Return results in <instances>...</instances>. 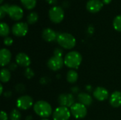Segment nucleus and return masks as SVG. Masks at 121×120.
I'll return each instance as SVG.
<instances>
[{
  "label": "nucleus",
  "mask_w": 121,
  "mask_h": 120,
  "mask_svg": "<svg viewBox=\"0 0 121 120\" xmlns=\"http://www.w3.org/2000/svg\"><path fill=\"white\" fill-rule=\"evenodd\" d=\"M22 4L28 9H32L35 7L37 0H21Z\"/></svg>",
  "instance_id": "nucleus-24"
},
{
  "label": "nucleus",
  "mask_w": 121,
  "mask_h": 120,
  "mask_svg": "<svg viewBox=\"0 0 121 120\" xmlns=\"http://www.w3.org/2000/svg\"><path fill=\"white\" fill-rule=\"evenodd\" d=\"M35 74L34 71L29 67L26 68V70L24 71V76L28 79H31L34 76Z\"/></svg>",
  "instance_id": "nucleus-27"
},
{
  "label": "nucleus",
  "mask_w": 121,
  "mask_h": 120,
  "mask_svg": "<svg viewBox=\"0 0 121 120\" xmlns=\"http://www.w3.org/2000/svg\"><path fill=\"white\" fill-rule=\"evenodd\" d=\"M16 92L18 93H23L25 91V86L23 84H18L16 86V88H15Z\"/></svg>",
  "instance_id": "nucleus-29"
},
{
  "label": "nucleus",
  "mask_w": 121,
  "mask_h": 120,
  "mask_svg": "<svg viewBox=\"0 0 121 120\" xmlns=\"http://www.w3.org/2000/svg\"><path fill=\"white\" fill-rule=\"evenodd\" d=\"M26 120H32V116H30V115L28 116V117L26 118Z\"/></svg>",
  "instance_id": "nucleus-38"
},
{
  "label": "nucleus",
  "mask_w": 121,
  "mask_h": 120,
  "mask_svg": "<svg viewBox=\"0 0 121 120\" xmlns=\"http://www.w3.org/2000/svg\"><path fill=\"white\" fill-rule=\"evenodd\" d=\"M3 93V86L1 84L0 85V95H1Z\"/></svg>",
  "instance_id": "nucleus-37"
},
{
  "label": "nucleus",
  "mask_w": 121,
  "mask_h": 120,
  "mask_svg": "<svg viewBox=\"0 0 121 120\" xmlns=\"http://www.w3.org/2000/svg\"><path fill=\"white\" fill-rule=\"evenodd\" d=\"M71 115V112L68 108L60 106L55 110L52 114V118L54 120H68L70 118Z\"/></svg>",
  "instance_id": "nucleus-6"
},
{
  "label": "nucleus",
  "mask_w": 121,
  "mask_h": 120,
  "mask_svg": "<svg viewBox=\"0 0 121 120\" xmlns=\"http://www.w3.org/2000/svg\"><path fill=\"white\" fill-rule=\"evenodd\" d=\"M17 68V64L16 63H11L9 66V69L11 71H14Z\"/></svg>",
  "instance_id": "nucleus-32"
},
{
  "label": "nucleus",
  "mask_w": 121,
  "mask_h": 120,
  "mask_svg": "<svg viewBox=\"0 0 121 120\" xmlns=\"http://www.w3.org/2000/svg\"><path fill=\"white\" fill-rule=\"evenodd\" d=\"M62 54H63V52L60 48H55V50H54V56L62 57Z\"/></svg>",
  "instance_id": "nucleus-30"
},
{
  "label": "nucleus",
  "mask_w": 121,
  "mask_h": 120,
  "mask_svg": "<svg viewBox=\"0 0 121 120\" xmlns=\"http://www.w3.org/2000/svg\"><path fill=\"white\" fill-rule=\"evenodd\" d=\"M33 110L37 115L43 118L50 117L52 112L51 105L45 100L37 101L33 105Z\"/></svg>",
  "instance_id": "nucleus-1"
},
{
  "label": "nucleus",
  "mask_w": 121,
  "mask_h": 120,
  "mask_svg": "<svg viewBox=\"0 0 121 120\" xmlns=\"http://www.w3.org/2000/svg\"><path fill=\"white\" fill-rule=\"evenodd\" d=\"M71 114L76 119H83L87 114V109L85 105L77 103L70 108Z\"/></svg>",
  "instance_id": "nucleus-5"
},
{
  "label": "nucleus",
  "mask_w": 121,
  "mask_h": 120,
  "mask_svg": "<svg viewBox=\"0 0 121 120\" xmlns=\"http://www.w3.org/2000/svg\"><path fill=\"white\" fill-rule=\"evenodd\" d=\"M0 79L2 83H7L11 79V72L7 69H2L0 73Z\"/></svg>",
  "instance_id": "nucleus-20"
},
{
  "label": "nucleus",
  "mask_w": 121,
  "mask_h": 120,
  "mask_svg": "<svg viewBox=\"0 0 121 120\" xmlns=\"http://www.w3.org/2000/svg\"><path fill=\"white\" fill-rule=\"evenodd\" d=\"M57 101L62 107L71 108L74 104V98L71 93H62L59 95Z\"/></svg>",
  "instance_id": "nucleus-10"
},
{
  "label": "nucleus",
  "mask_w": 121,
  "mask_h": 120,
  "mask_svg": "<svg viewBox=\"0 0 121 120\" xmlns=\"http://www.w3.org/2000/svg\"><path fill=\"white\" fill-rule=\"evenodd\" d=\"M111 1H112V0H102L103 3H104V4H109Z\"/></svg>",
  "instance_id": "nucleus-36"
},
{
  "label": "nucleus",
  "mask_w": 121,
  "mask_h": 120,
  "mask_svg": "<svg viewBox=\"0 0 121 120\" xmlns=\"http://www.w3.org/2000/svg\"><path fill=\"white\" fill-rule=\"evenodd\" d=\"M78 100L79 103L85 105V106H89L92 103V98L91 96L86 93H80L78 95Z\"/></svg>",
  "instance_id": "nucleus-18"
},
{
  "label": "nucleus",
  "mask_w": 121,
  "mask_h": 120,
  "mask_svg": "<svg viewBox=\"0 0 121 120\" xmlns=\"http://www.w3.org/2000/svg\"><path fill=\"white\" fill-rule=\"evenodd\" d=\"M7 13L9 14V17L11 18L13 20L18 21L21 19V18L23 17V11L22 8L18 5H10Z\"/></svg>",
  "instance_id": "nucleus-11"
},
{
  "label": "nucleus",
  "mask_w": 121,
  "mask_h": 120,
  "mask_svg": "<svg viewBox=\"0 0 121 120\" xmlns=\"http://www.w3.org/2000/svg\"><path fill=\"white\" fill-rule=\"evenodd\" d=\"M41 120H48L47 118H43Z\"/></svg>",
  "instance_id": "nucleus-40"
},
{
  "label": "nucleus",
  "mask_w": 121,
  "mask_h": 120,
  "mask_svg": "<svg viewBox=\"0 0 121 120\" xmlns=\"http://www.w3.org/2000/svg\"><path fill=\"white\" fill-rule=\"evenodd\" d=\"M10 7V5L9 4H4L0 6V18H3L5 16V14L8 12V10Z\"/></svg>",
  "instance_id": "nucleus-26"
},
{
  "label": "nucleus",
  "mask_w": 121,
  "mask_h": 120,
  "mask_svg": "<svg viewBox=\"0 0 121 120\" xmlns=\"http://www.w3.org/2000/svg\"><path fill=\"white\" fill-rule=\"evenodd\" d=\"M64 62L67 67L70 69H77L82 62V57L79 52L71 51L66 54Z\"/></svg>",
  "instance_id": "nucleus-2"
},
{
  "label": "nucleus",
  "mask_w": 121,
  "mask_h": 120,
  "mask_svg": "<svg viewBox=\"0 0 121 120\" xmlns=\"http://www.w3.org/2000/svg\"><path fill=\"white\" fill-rule=\"evenodd\" d=\"M28 31V25L25 22H17L12 26V33L18 37L25 36Z\"/></svg>",
  "instance_id": "nucleus-9"
},
{
  "label": "nucleus",
  "mask_w": 121,
  "mask_h": 120,
  "mask_svg": "<svg viewBox=\"0 0 121 120\" xmlns=\"http://www.w3.org/2000/svg\"><path fill=\"white\" fill-rule=\"evenodd\" d=\"M2 1H3V0H0V2H1V3Z\"/></svg>",
  "instance_id": "nucleus-41"
},
{
  "label": "nucleus",
  "mask_w": 121,
  "mask_h": 120,
  "mask_svg": "<svg viewBox=\"0 0 121 120\" xmlns=\"http://www.w3.org/2000/svg\"><path fill=\"white\" fill-rule=\"evenodd\" d=\"M16 63L21 66L28 68L31 63V60L28 54L23 52H20L16 56Z\"/></svg>",
  "instance_id": "nucleus-12"
},
{
  "label": "nucleus",
  "mask_w": 121,
  "mask_h": 120,
  "mask_svg": "<svg viewBox=\"0 0 121 120\" xmlns=\"http://www.w3.org/2000/svg\"><path fill=\"white\" fill-rule=\"evenodd\" d=\"M50 4H52V5H54L57 2V0H46Z\"/></svg>",
  "instance_id": "nucleus-33"
},
{
  "label": "nucleus",
  "mask_w": 121,
  "mask_h": 120,
  "mask_svg": "<svg viewBox=\"0 0 121 120\" xmlns=\"http://www.w3.org/2000/svg\"><path fill=\"white\" fill-rule=\"evenodd\" d=\"M0 120H8V115L6 112L1 111V116H0Z\"/></svg>",
  "instance_id": "nucleus-31"
},
{
  "label": "nucleus",
  "mask_w": 121,
  "mask_h": 120,
  "mask_svg": "<svg viewBox=\"0 0 121 120\" xmlns=\"http://www.w3.org/2000/svg\"><path fill=\"white\" fill-rule=\"evenodd\" d=\"M49 17L50 19L55 23H60L65 16V12L63 8L60 6H54L51 7L49 10Z\"/></svg>",
  "instance_id": "nucleus-4"
},
{
  "label": "nucleus",
  "mask_w": 121,
  "mask_h": 120,
  "mask_svg": "<svg viewBox=\"0 0 121 120\" xmlns=\"http://www.w3.org/2000/svg\"><path fill=\"white\" fill-rule=\"evenodd\" d=\"M33 105V100L29 95H22L16 100V106L18 109L26 110Z\"/></svg>",
  "instance_id": "nucleus-7"
},
{
  "label": "nucleus",
  "mask_w": 121,
  "mask_h": 120,
  "mask_svg": "<svg viewBox=\"0 0 121 120\" xmlns=\"http://www.w3.org/2000/svg\"><path fill=\"white\" fill-rule=\"evenodd\" d=\"M88 31H89V33H93V31H94V28L92 27V25H90V26L89 27V30H88Z\"/></svg>",
  "instance_id": "nucleus-34"
},
{
  "label": "nucleus",
  "mask_w": 121,
  "mask_h": 120,
  "mask_svg": "<svg viewBox=\"0 0 121 120\" xmlns=\"http://www.w3.org/2000/svg\"><path fill=\"white\" fill-rule=\"evenodd\" d=\"M47 64H48V67L50 70L57 71L62 68L63 65L65 64V62L62 57L53 56L49 59Z\"/></svg>",
  "instance_id": "nucleus-8"
},
{
  "label": "nucleus",
  "mask_w": 121,
  "mask_h": 120,
  "mask_svg": "<svg viewBox=\"0 0 121 120\" xmlns=\"http://www.w3.org/2000/svg\"><path fill=\"white\" fill-rule=\"evenodd\" d=\"M10 28L7 23L4 22H1L0 24V35L3 37H7L9 34Z\"/></svg>",
  "instance_id": "nucleus-21"
},
{
  "label": "nucleus",
  "mask_w": 121,
  "mask_h": 120,
  "mask_svg": "<svg viewBox=\"0 0 121 120\" xmlns=\"http://www.w3.org/2000/svg\"><path fill=\"white\" fill-rule=\"evenodd\" d=\"M11 52L6 48H2L0 50V64L1 66H4L9 64L11 59Z\"/></svg>",
  "instance_id": "nucleus-16"
},
{
  "label": "nucleus",
  "mask_w": 121,
  "mask_h": 120,
  "mask_svg": "<svg viewBox=\"0 0 121 120\" xmlns=\"http://www.w3.org/2000/svg\"><path fill=\"white\" fill-rule=\"evenodd\" d=\"M13 43V39L11 37H5L4 39V44L6 46H10Z\"/></svg>",
  "instance_id": "nucleus-28"
},
{
  "label": "nucleus",
  "mask_w": 121,
  "mask_h": 120,
  "mask_svg": "<svg viewBox=\"0 0 121 120\" xmlns=\"http://www.w3.org/2000/svg\"><path fill=\"white\" fill-rule=\"evenodd\" d=\"M57 36L58 34L50 28H44L42 32V37L47 42H53L55 40H57Z\"/></svg>",
  "instance_id": "nucleus-14"
},
{
  "label": "nucleus",
  "mask_w": 121,
  "mask_h": 120,
  "mask_svg": "<svg viewBox=\"0 0 121 120\" xmlns=\"http://www.w3.org/2000/svg\"><path fill=\"white\" fill-rule=\"evenodd\" d=\"M86 89H87L88 91H91V86H89V85L87 86H86Z\"/></svg>",
  "instance_id": "nucleus-39"
},
{
  "label": "nucleus",
  "mask_w": 121,
  "mask_h": 120,
  "mask_svg": "<svg viewBox=\"0 0 121 120\" xmlns=\"http://www.w3.org/2000/svg\"><path fill=\"white\" fill-rule=\"evenodd\" d=\"M94 97L99 101H104L108 97V91L104 87H97L93 93Z\"/></svg>",
  "instance_id": "nucleus-15"
},
{
  "label": "nucleus",
  "mask_w": 121,
  "mask_h": 120,
  "mask_svg": "<svg viewBox=\"0 0 121 120\" xmlns=\"http://www.w3.org/2000/svg\"><path fill=\"white\" fill-rule=\"evenodd\" d=\"M9 118L10 120H20L21 119V114L17 109H13L10 112Z\"/></svg>",
  "instance_id": "nucleus-23"
},
{
  "label": "nucleus",
  "mask_w": 121,
  "mask_h": 120,
  "mask_svg": "<svg viewBox=\"0 0 121 120\" xmlns=\"http://www.w3.org/2000/svg\"><path fill=\"white\" fill-rule=\"evenodd\" d=\"M110 104L113 108H119L121 106V92L116 91L113 92L109 100Z\"/></svg>",
  "instance_id": "nucleus-17"
},
{
  "label": "nucleus",
  "mask_w": 121,
  "mask_h": 120,
  "mask_svg": "<svg viewBox=\"0 0 121 120\" xmlns=\"http://www.w3.org/2000/svg\"><path fill=\"white\" fill-rule=\"evenodd\" d=\"M38 20V14L35 11L30 12L27 16V21L30 24H33Z\"/></svg>",
  "instance_id": "nucleus-22"
},
{
  "label": "nucleus",
  "mask_w": 121,
  "mask_h": 120,
  "mask_svg": "<svg viewBox=\"0 0 121 120\" xmlns=\"http://www.w3.org/2000/svg\"><path fill=\"white\" fill-rule=\"evenodd\" d=\"M11 92H9V91H7L6 93H5V94H4V96H6V97H10V96H11Z\"/></svg>",
  "instance_id": "nucleus-35"
},
{
  "label": "nucleus",
  "mask_w": 121,
  "mask_h": 120,
  "mask_svg": "<svg viewBox=\"0 0 121 120\" xmlns=\"http://www.w3.org/2000/svg\"><path fill=\"white\" fill-rule=\"evenodd\" d=\"M67 80L70 83H74L78 80V74L74 69H70L67 74Z\"/></svg>",
  "instance_id": "nucleus-19"
},
{
  "label": "nucleus",
  "mask_w": 121,
  "mask_h": 120,
  "mask_svg": "<svg viewBox=\"0 0 121 120\" xmlns=\"http://www.w3.org/2000/svg\"><path fill=\"white\" fill-rule=\"evenodd\" d=\"M113 25L116 30L121 32V14L118 15L115 17L113 22Z\"/></svg>",
  "instance_id": "nucleus-25"
},
{
  "label": "nucleus",
  "mask_w": 121,
  "mask_h": 120,
  "mask_svg": "<svg viewBox=\"0 0 121 120\" xmlns=\"http://www.w3.org/2000/svg\"><path fill=\"white\" fill-rule=\"evenodd\" d=\"M104 3L101 0H89L86 3V8L91 13H96L101 10Z\"/></svg>",
  "instance_id": "nucleus-13"
},
{
  "label": "nucleus",
  "mask_w": 121,
  "mask_h": 120,
  "mask_svg": "<svg viewBox=\"0 0 121 120\" xmlns=\"http://www.w3.org/2000/svg\"><path fill=\"white\" fill-rule=\"evenodd\" d=\"M57 43L64 49L71 50L76 45V39L70 33H61L58 34L57 38Z\"/></svg>",
  "instance_id": "nucleus-3"
}]
</instances>
